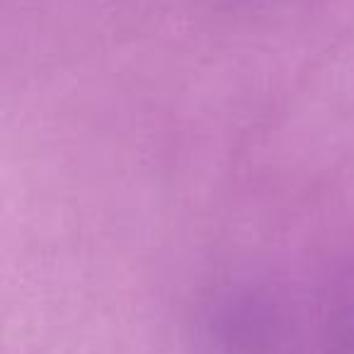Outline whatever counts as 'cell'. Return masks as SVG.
<instances>
[]
</instances>
